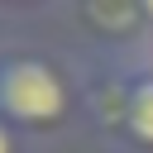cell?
Wrapping results in <instances>:
<instances>
[{
    "label": "cell",
    "instance_id": "6da1fadb",
    "mask_svg": "<svg viewBox=\"0 0 153 153\" xmlns=\"http://www.w3.org/2000/svg\"><path fill=\"white\" fill-rule=\"evenodd\" d=\"M0 120L33 148L81 129L86 124L81 62L33 38L0 43Z\"/></svg>",
    "mask_w": 153,
    "mask_h": 153
},
{
    "label": "cell",
    "instance_id": "5b68a950",
    "mask_svg": "<svg viewBox=\"0 0 153 153\" xmlns=\"http://www.w3.org/2000/svg\"><path fill=\"white\" fill-rule=\"evenodd\" d=\"M148 10H153V0H148Z\"/></svg>",
    "mask_w": 153,
    "mask_h": 153
},
{
    "label": "cell",
    "instance_id": "277c9868",
    "mask_svg": "<svg viewBox=\"0 0 153 153\" xmlns=\"http://www.w3.org/2000/svg\"><path fill=\"white\" fill-rule=\"evenodd\" d=\"M0 153H38V148H33L29 139H19V134H14V129L0 120Z\"/></svg>",
    "mask_w": 153,
    "mask_h": 153
},
{
    "label": "cell",
    "instance_id": "7a4b0ae2",
    "mask_svg": "<svg viewBox=\"0 0 153 153\" xmlns=\"http://www.w3.org/2000/svg\"><path fill=\"white\" fill-rule=\"evenodd\" d=\"M81 91H86V129L100 134L115 153H153V53L143 57H86Z\"/></svg>",
    "mask_w": 153,
    "mask_h": 153
},
{
    "label": "cell",
    "instance_id": "3957f363",
    "mask_svg": "<svg viewBox=\"0 0 153 153\" xmlns=\"http://www.w3.org/2000/svg\"><path fill=\"white\" fill-rule=\"evenodd\" d=\"M62 19L86 43V57H143V53H153L148 0H76V5H62Z\"/></svg>",
    "mask_w": 153,
    "mask_h": 153
}]
</instances>
